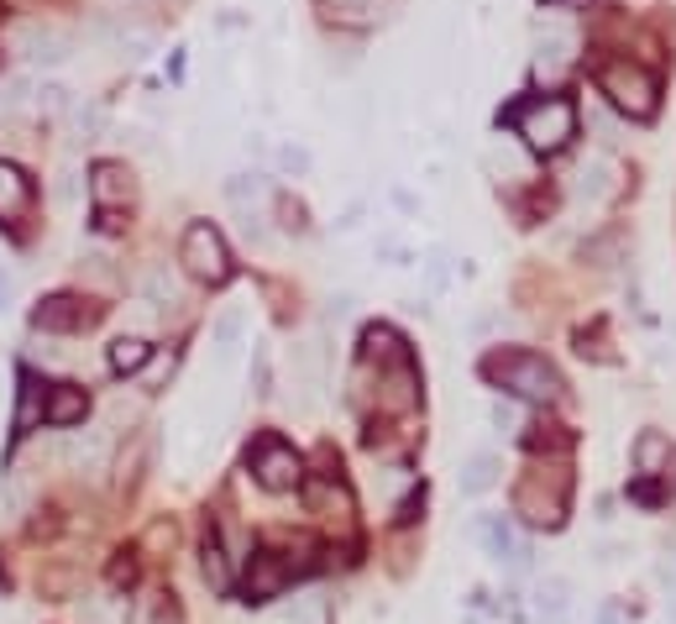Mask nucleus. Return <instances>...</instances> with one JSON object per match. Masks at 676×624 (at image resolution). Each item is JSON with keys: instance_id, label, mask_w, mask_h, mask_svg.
<instances>
[{"instance_id": "obj_21", "label": "nucleus", "mask_w": 676, "mask_h": 624, "mask_svg": "<svg viewBox=\"0 0 676 624\" xmlns=\"http://www.w3.org/2000/svg\"><path fill=\"white\" fill-rule=\"evenodd\" d=\"M200 572H205L210 594H231V566H226V551L215 546V540H205V551H200Z\"/></svg>"}, {"instance_id": "obj_33", "label": "nucleus", "mask_w": 676, "mask_h": 624, "mask_svg": "<svg viewBox=\"0 0 676 624\" xmlns=\"http://www.w3.org/2000/svg\"><path fill=\"white\" fill-rule=\"evenodd\" d=\"M184 5H189V0H163V11H184Z\"/></svg>"}, {"instance_id": "obj_8", "label": "nucleus", "mask_w": 676, "mask_h": 624, "mask_svg": "<svg viewBox=\"0 0 676 624\" xmlns=\"http://www.w3.org/2000/svg\"><path fill=\"white\" fill-rule=\"evenodd\" d=\"M89 200L100 205V215H116V210H126L132 200H137V178H132V169L126 163H95L89 169Z\"/></svg>"}, {"instance_id": "obj_6", "label": "nucleus", "mask_w": 676, "mask_h": 624, "mask_svg": "<svg viewBox=\"0 0 676 624\" xmlns=\"http://www.w3.org/2000/svg\"><path fill=\"white\" fill-rule=\"evenodd\" d=\"M252 473L263 483L267 494H289L304 483V462H299V451L289 441H278V436H263V441L252 446Z\"/></svg>"}, {"instance_id": "obj_19", "label": "nucleus", "mask_w": 676, "mask_h": 624, "mask_svg": "<svg viewBox=\"0 0 676 624\" xmlns=\"http://www.w3.org/2000/svg\"><path fill=\"white\" fill-rule=\"evenodd\" d=\"M614 184H609V163L603 158H592V163H583L577 174H572V195H583V200H603Z\"/></svg>"}, {"instance_id": "obj_18", "label": "nucleus", "mask_w": 676, "mask_h": 624, "mask_svg": "<svg viewBox=\"0 0 676 624\" xmlns=\"http://www.w3.org/2000/svg\"><path fill=\"white\" fill-rule=\"evenodd\" d=\"M493 483H499V457H493V451H472L467 462H462V494L477 499V494H488Z\"/></svg>"}, {"instance_id": "obj_17", "label": "nucleus", "mask_w": 676, "mask_h": 624, "mask_svg": "<svg viewBox=\"0 0 676 624\" xmlns=\"http://www.w3.org/2000/svg\"><path fill=\"white\" fill-rule=\"evenodd\" d=\"M572 48H577V37H572V32H561V37H551V42H540V59H535V79H540V85H556L561 68L572 63Z\"/></svg>"}, {"instance_id": "obj_12", "label": "nucleus", "mask_w": 676, "mask_h": 624, "mask_svg": "<svg viewBox=\"0 0 676 624\" xmlns=\"http://www.w3.org/2000/svg\"><path fill=\"white\" fill-rule=\"evenodd\" d=\"M27 210H32V178L16 163H0V221L16 226V221H27Z\"/></svg>"}, {"instance_id": "obj_11", "label": "nucleus", "mask_w": 676, "mask_h": 624, "mask_svg": "<svg viewBox=\"0 0 676 624\" xmlns=\"http://www.w3.org/2000/svg\"><path fill=\"white\" fill-rule=\"evenodd\" d=\"M95 321V310H85L74 295H48L37 299V310H32V326L37 330H79Z\"/></svg>"}, {"instance_id": "obj_16", "label": "nucleus", "mask_w": 676, "mask_h": 624, "mask_svg": "<svg viewBox=\"0 0 676 624\" xmlns=\"http://www.w3.org/2000/svg\"><path fill=\"white\" fill-rule=\"evenodd\" d=\"M89 410V399H85V388H74V384H59V388H48V425H79Z\"/></svg>"}, {"instance_id": "obj_13", "label": "nucleus", "mask_w": 676, "mask_h": 624, "mask_svg": "<svg viewBox=\"0 0 676 624\" xmlns=\"http://www.w3.org/2000/svg\"><path fill=\"white\" fill-rule=\"evenodd\" d=\"M362 357L367 362H378V367H399V362H410V347H404V336L388 326H367L362 330Z\"/></svg>"}, {"instance_id": "obj_10", "label": "nucleus", "mask_w": 676, "mask_h": 624, "mask_svg": "<svg viewBox=\"0 0 676 624\" xmlns=\"http://www.w3.org/2000/svg\"><path fill=\"white\" fill-rule=\"evenodd\" d=\"M477 540L488 546V557H493V562H514V566L529 562V546L514 535V525H509L503 514H483V520H477Z\"/></svg>"}, {"instance_id": "obj_14", "label": "nucleus", "mask_w": 676, "mask_h": 624, "mask_svg": "<svg viewBox=\"0 0 676 624\" xmlns=\"http://www.w3.org/2000/svg\"><path fill=\"white\" fill-rule=\"evenodd\" d=\"M535 609H540V624H572V583L566 577H546L535 588Z\"/></svg>"}, {"instance_id": "obj_22", "label": "nucleus", "mask_w": 676, "mask_h": 624, "mask_svg": "<svg viewBox=\"0 0 676 624\" xmlns=\"http://www.w3.org/2000/svg\"><path fill=\"white\" fill-rule=\"evenodd\" d=\"M241 330H247V321H241V310H236V304H226V310L215 315V326H210V347H215V352H236Z\"/></svg>"}, {"instance_id": "obj_23", "label": "nucleus", "mask_w": 676, "mask_h": 624, "mask_svg": "<svg viewBox=\"0 0 676 624\" xmlns=\"http://www.w3.org/2000/svg\"><path fill=\"white\" fill-rule=\"evenodd\" d=\"M148 357H152V347L142 336H116V341H111V367H116V373H137Z\"/></svg>"}, {"instance_id": "obj_24", "label": "nucleus", "mask_w": 676, "mask_h": 624, "mask_svg": "<svg viewBox=\"0 0 676 624\" xmlns=\"http://www.w3.org/2000/svg\"><path fill=\"white\" fill-rule=\"evenodd\" d=\"M226 195H231V205H236V210H247V200L258 205V200L267 195V178H263V174H236L231 184H226Z\"/></svg>"}, {"instance_id": "obj_7", "label": "nucleus", "mask_w": 676, "mask_h": 624, "mask_svg": "<svg viewBox=\"0 0 676 624\" xmlns=\"http://www.w3.org/2000/svg\"><path fill=\"white\" fill-rule=\"evenodd\" d=\"M11 42H16V53L27 63H37V68H53V63H63L74 53V32L53 27V22H22Z\"/></svg>"}, {"instance_id": "obj_29", "label": "nucleus", "mask_w": 676, "mask_h": 624, "mask_svg": "<svg viewBox=\"0 0 676 624\" xmlns=\"http://www.w3.org/2000/svg\"><path fill=\"white\" fill-rule=\"evenodd\" d=\"M148 546L158 551V546H174V525H152L148 531Z\"/></svg>"}, {"instance_id": "obj_28", "label": "nucleus", "mask_w": 676, "mask_h": 624, "mask_svg": "<svg viewBox=\"0 0 676 624\" xmlns=\"http://www.w3.org/2000/svg\"><path fill=\"white\" fill-rule=\"evenodd\" d=\"M278 215H284L289 232H304V205H299V200H278Z\"/></svg>"}, {"instance_id": "obj_3", "label": "nucleus", "mask_w": 676, "mask_h": 624, "mask_svg": "<svg viewBox=\"0 0 676 624\" xmlns=\"http://www.w3.org/2000/svg\"><path fill=\"white\" fill-rule=\"evenodd\" d=\"M598 89L609 95V105L624 111L635 121H650L655 105H661V79L650 74L646 63H629V59H609L598 68Z\"/></svg>"}, {"instance_id": "obj_4", "label": "nucleus", "mask_w": 676, "mask_h": 624, "mask_svg": "<svg viewBox=\"0 0 676 624\" xmlns=\"http://www.w3.org/2000/svg\"><path fill=\"white\" fill-rule=\"evenodd\" d=\"M178 263L189 267L200 284H226V278H231V252H226V237H221L210 221H189V226H184Z\"/></svg>"}, {"instance_id": "obj_1", "label": "nucleus", "mask_w": 676, "mask_h": 624, "mask_svg": "<svg viewBox=\"0 0 676 624\" xmlns=\"http://www.w3.org/2000/svg\"><path fill=\"white\" fill-rule=\"evenodd\" d=\"M483 378H488V384H499V388H509V394H514V399H525V404H556V399H561V373L540 352H525V347L488 352V357H483Z\"/></svg>"}, {"instance_id": "obj_31", "label": "nucleus", "mask_w": 676, "mask_h": 624, "mask_svg": "<svg viewBox=\"0 0 676 624\" xmlns=\"http://www.w3.org/2000/svg\"><path fill=\"white\" fill-rule=\"evenodd\" d=\"M5 304H11V278H0V315H5Z\"/></svg>"}, {"instance_id": "obj_25", "label": "nucleus", "mask_w": 676, "mask_h": 624, "mask_svg": "<svg viewBox=\"0 0 676 624\" xmlns=\"http://www.w3.org/2000/svg\"><path fill=\"white\" fill-rule=\"evenodd\" d=\"M37 105H42L48 116H63V111H74V89L68 85H42L37 89Z\"/></svg>"}, {"instance_id": "obj_20", "label": "nucleus", "mask_w": 676, "mask_h": 624, "mask_svg": "<svg viewBox=\"0 0 676 624\" xmlns=\"http://www.w3.org/2000/svg\"><path fill=\"white\" fill-rule=\"evenodd\" d=\"M37 420H48V388L37 378H22V404H16V430H32Z\"/></svg>"}, {"instance_id": "obj_30", "label": "nucleus", "mask_w": 676, "mask_h": 624, "mask_svg": "<svg viewBox=\"0 0 676 624\" xmlns=\"http://www.w3.org/2000/svg\"><path fill=\"white\" fill-rule=\"evenodd\" d=\"M493 425H499V430H514V425H519V415H514L509 404H499V410H493Z\"/></svg>"}, {"instance_id": "obj_32", "label": "nucleus", "mask_w": 676, "mask_h": 624, "mask_svg": "<svg viewBox=\"0 0 676 624\" xmlns=\"http://www.w3.org/2000/svg\"><path fill=\"white\" fill-rule=\"evenodd\" d=\"M330 5H341V11H362L367 0H330Z\"/></svg>"}, {"instance_id": "obj_26", "label": "nucleus", "mask_w": 676, "mask_h": 624, "mask_svg": "<svg viewBox=\"0 0 676 624\" xmlns=\"http://www.w3.org/2000/svg\"><path fill=\"white\" fill-rule=\"evenodd\" d=\"M273 158H278V169H284V174H310V152L299 148V142H284V148L273 152Z\"/></svg>"}, {"instance_id": "obj_34", "label": "nucleus", "mask_w": 676, "mask_h": 624, "mask_svg": "<svg viewBox=\"0 0 676 624\" xmlns=\"http://www.w3.org/2000/svg\"><path fill=\"white\" fill-rule=\"evenodd\" d=\"M546 5H588V0H546Z\"/></svg>"}, {"instance_id": "obj_5", "label": "nucleus", "mask_w": 676, "mask_h": 624, "mask_svg": "<svg viewBox=\"0 0 676 624\" xmlns=\"http://www.w3.org/2000/svg\"><path fill=\"white\" fill-rule=\"evenodd\" d=\"M514 514L535 525V531H561V520H566V477H551V488H546V477L535 473L525 477L519 488H514Z\"/></svg>"}, {"instance_id": "obj_2", "label": "nucleus", "mask_w": 676, "mask_h": 624, "mask_svg": "<svg viewBox=\"0 0 676 624\" xmlns=\"http://www.w3.org/2000/svg\"><path fill=\"white\" fill-rule=\"evenodd\" d=\"M509 132L525 142L529 152H561L572 137H577V111H572V100H561V95H535V100H519L514 111H509Z\"/></svg>"}, {"instance_id": "obj_9", "label": "nucleus", "mask_w": 676, "mask_h": 624, "mask_svg": "<svg viewBox=\"0 0 676 624\" xmlns=\"http://www.w3.org/2000/svg\"><path fill=\"white\" fill-rule=\"evenodd\" d=\"M289 583H295V562H284L278 551H258L247 562V603H267V598L284 594Z\"/></svg>"}, {"instance_id": "obj_15", "label": "nucleus", "mask_w": 676, "mask_h": 624, "mask_svg": "<svg viewBox=\"0 0 676 624\" xmlns=\"http://www.w3.org/2000/svg\"><path fill=\"white\" fill-rule=\"evenodd\" d=\"M666 462H672V441H666L661 430H640V436H635V473L661 477L666 473Z\"/></svg>"}, {"instance_id": "obj_27", "label": "nucleus", "mask_w": 676, "mask_h": 624, "mask_svg": "<svg viewBox=\"0 0 676 624\" xmlns=\"http://www.w3.org/2000/svg\"><path fill=\"white\" fill-rule=\"evenodd\" d=\"M148 295L158 299V304H174V299H178V284L168 278V273H163V267H158V273H148Z\"/></svg>"}]
</instances>
